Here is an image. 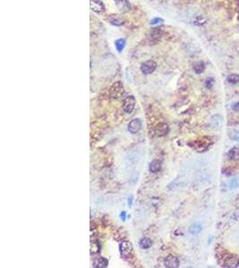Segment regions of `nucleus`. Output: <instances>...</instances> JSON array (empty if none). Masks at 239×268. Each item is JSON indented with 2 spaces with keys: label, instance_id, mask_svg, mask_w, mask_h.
Wrapping results in <instances>:
<instances>
[{
  "label": "nucleus",
  "instance_id": "obj_20",
  "mask_svg": "<svg viewBox=\"0 0 239 268\" xmlns=\"http://www.w3.org/2000/svg\"><path fill=\"white\" fill-rule=\"evenodd\" d=\"M204 70H205V65L203 62H197L194 65V71L196 73L200 74V73H203Z\"/></svg>",
  "mask_w": 239,
  "mask_h": 268
},
{
  "label": "nucleus",
  "instance_id": "obj_19",
  "mask_svg": "<svg viewBox=\"0 0 239 268\" xmlns=\"http://www.w3.org/2000/svg\"><path fill=\"white\" fill-rule=\"evenodd\" d=\"M139 245H140V247H141L142 248H144V249L149 248H151L152 245V239H150L149 238H143V239H142L140 240Z\"/></svg>",
  "mask_w": 239,
  "mask_h": 268
},
{
  "label": "nucleus",
  "instance_id": "obj_18",
  "mask_svg": "<svg viewBox=\"0 0 239 268\" xmlns=\"http://www.w3.org/2000/svg\"><path fill=\"white\" fill-rule=\"evenodd\" d=\"M228 157L232 161L239 159V148H233L228 152Z\"/></svg>",
  "mask_w": 239,
  "mask_h": 268
},
{
  "label": "nucleus",
  "instance_id": "obj_5",
  "mask_svg": "<svg viewBox=\"0 0 239 268\" xmlns=\"http://www.w3.org/2000/svg\"><path fill=\"white\" fill-rule=\"evenodd\" d=\"M90 8L92 12L99 15H102L106 10L105 5L101 0H90Z\"/></svg>",
  "mask_w": 239,
  "mask_h": 268
},
{
  "label": "nucleus",
  "instance_id": "obj_25",
  "mask_svg": "<svg viewBox=\"0 0 239 268\" xmlns=\"http://www.w3.org/2000/svg\"><path fill=\"white\" fill-rule=\"evenodd\" d=\"M204 22H205V20H204V19H203L202 17H198V18H196L195 20H194V23L195 25L200 26V25H203Z\"/></svg>",
  "mask_w": 239,
  "mask_h": 268
},
{
  "label": "nucleus",
  "instance_id": "obj_8",
  "mask_svg": "<svg viewBox=\"0 0 239 268\" xmlns=\"http://www.w3.org/2000/svg\"><path fill=\"white\" fill-rule=\"evenodd\" d=\"M168 131H169V127H168V125H167V123H159V124H158V125L155 127V129H154L155 134H156L157 136H159V137H162V136L167 135V133H168Z\"/></svg>",
  "mask_w": 239,
  "mask_h": 268
},
{
  "label": "nucleus",
  "instance_id": "obj_15",
  "mask_svg": "<svg viewBox=\"0 0 239 268\" xmlns=\"http://www.w3.org/2000/svg\"><path fill=\"white\" fill-rule=\"evenodd\" d=\"M202 231H203V227L199 224H194L189 227V232L191 234H194V235L199 234Z\"/></svg>",
  "mask_w": 239,
  "mask_h": 268
},
{
  "label": "nucleus",
  "instance_id": "obj_1",
  "mask_svg": "<svg viewBox=\"0 0 239 268\" xmlns=\"http://www.w3.org/2000/svg\"><path fill=\"white\" fill-rule=\"evenodd\" d=\"M167 36V31L163 27H154L147 34V40L150 44H157Z\"/></svg>",
  "mask_w": 239,
  "mask_h": 268
},
{
  "label": "nucleus",
  "instance_id": "obj_23",
  "mask_svg": "<svg viewBox=\"0 0 239 268\" xmlns=\"http://www.w3.org/2000/svg\"><path fill=\"white\" fill-rule=\"evenodd\" d=\"M163 22H164V20H163L162 18L156 17V18L152 19V21H151V24H152V25H157V24H160V23H162Z\"/></svg>",
  "mask_w": 239,
  "mask_h": 268
},
{
  "label": "nucleus",
  "instance_id": "obj_3",
  "mask_svg": "<svg viewBox=\"0 0 239 268\" xmlns=\"http://www.w3.org/2000/svg\"><path fill=\"white\" fill-rule=\"evenodd\" d=\"M120 253L125 258H132L134 257V247L130 241L124 240L119 245Z\"/></svg>",
  "mask_w": 239,
  "mask_h": 268
},
{
  "label": "nucleus",
  "instance_id": "obj_27",
  "mask_svg": "<svg viewBox=\"0 0 239 268\" xmlns=\"http://www.w3.org/2000/svg\"><path fill=\"white\" fill-rule=\"evenodd\" d=\"M234 139H235L236 141H239V130L235 133V135H234Z\"/></svg>",
  "mask_w": 239,
  "mask_h": 268
},
{
  "label": "nucleus",
  "instance_id": "obj_16",
  "mask_svg": "<svg viewBox=\"0 0 239 268\" xmlns=\"http://www.w3.org/2000/svg\"><path fill=\"white\" fill-rule=\"evenodd\" d=\"M101 249V247L99 241H94L91 243V255H96L100 253Z\"/></svg>",
  "mask_w": 239,
  "mask_h": 268
},
{
  "label": "nucleus",
  "instance_id": "obj_26",
  "mask_svg": "<svg viewBox=\"0 0 239 268\" xmlns=\"http://www.w3.org/2000/svg\"><path fill=\"white\" fill-rule=\"evenodd\" d=\"M232 109H233L234 111H236V112L239 111V103L238 102H236V103H234V104L232 105Z\"/></svg>",
  "mask_w": 239,
  "mask_h": 268
},
{
  "label": "nucleus",
  "instance_id": "obj_17",
  "mask_svg": "<svg viewBox=\"0 0 239 268\" xmlns=\"http://www.w3.org/2000/svg\"><path fill=\"white\" fill-rule=\"evenodd\" d=\"M115 47L118 53H121L125 47V39H118L115 41Z\"/></svg>",
  "mask_w": 239,
  "mask_h": 268
},
{
  "label": "nucleus",
  "instance_id": "obj_14",
  "mask_svg": "<svg viewBox=\"0 0 239 268\" xmlns=\"http://www.w3.org/2000/svg\"><path fill=\"white\" fill-rule=\"evenodd\" d=\"M161 168V163L159 160H153L152 163L150 164V172L152 173H158Z\"/></svg>",
  "mask_w": 239,
  "mask_h": 268
},
{
  "label": "nucleus",
  "instance_id": "obj_22",
  "mask_svg": "<svg viewBox=\"0 0 239 268\" xmlns=\"http://www.w3.org/2000/svg\"><path fill=\"white\" fill-rule=\"evenodd\" d=\"M228 187L230 189H235L239 188V179L237 178H234L229 181L228 182Z\"/></svg>",
  "mask_w": 239,
  "mask_h": 268
},
{
  "label": "nucleus",
  "instance_id": "obj_28",
  "mask_svg": "<svg viewBox=\"0 0 239 268\" xmlns=\"http://www.w3.org/2000/svg\"><path fill=\"white\" fill-rule=\"evenodd\" d=\"M125 216H126V214H125V212H122L121 214H120V218L123 220V221H125Z\"/></svg>",
  "mask_w": 239,
  "mask_h": 268
},
{
  "label": "nucleus",
  "instance_id": "obj_9",
  "mask_svg": "<svg viewBox=\"0 0 239 268\" xmlns=\"http://www.w3.org/2000/svg\"><path fill=\"white\" fill-rule=\"evenodd\" d=\"M128 130L130 131L131 133L134 134V133H137L139 130L142 129V122L140 119H133L131 121L128 126Z\"/></svg>",
  "mask_w": 239,
  "mask_h": 268
},
{
  "label": "nucleus",
  "instance_id": "obj_10",
  "mask_svg": "<svg viewBox=\"0 0 239 268\" xmlns=\"http://www.w3.org/2000/svg\"><path fill=\"white\" fill-rule=\"evenodd\" d=\"M116 5L122 13L129 12L132 9V5L128 0H116Z\"/></svg>",
  "mask_w": 239,
  "mask_h": 268
},
{
  "label": "nucleus",
  "instance_id": "obj_13",
  "mask_svg": "<svg viewBox=\"0 0 239 268\" xmlns=\"http://www.w3.org/2000/svg\"><path fill=\"white\" fill-rule=\"evenodd\" d=\"M108 266H109V261L105 257H98L92 263V266L95 268H105L108 267Z\"/></svg>",
  "mask_w": 239,
  "mask_h": 268
},
{
  "label": "nucleus",
  "instance_id": "obj_4",
  "mask_svg": "<svg viewBox=\"0 0 239 268\" xmlns=\"http://www.w3.org/2000/svg\"><path fill=\"white\" fill-rule=\"evenodd\" d=\"M157 68V64L153 60H147L141 65V71L143 74H151Z\"/></svg>",
  "mask_w": 239,
  "mask_h": 268
},
{
  "label": "nucleus",
  "instance_id": "obj_7",
  "mask_svg": "<svg viewBox=\"0 0 239 268\" xmlns=\"http://www.w3.org/2000/svg\"><path fill=\"white\" fill-rule=\"evenodd\" d=\"M106 20L110 24H112L114 26H117V27L124 25V22H125L122 16L118 15H115V14H110V15H107L106 16Z\"/></svg>",
  "mask_w": 239,
  "mask_h": 268
},
{
  "label": "nucleus",
  "instance_id": "obj_11",
  "mask_svg": "<svg viewBox=\"0 0 239 268\" xmlns=\"http://www.w3.org/2000/svg\"><path fill=\"white\" fill-rule=\"evenodd\" d=\"M165 266L168 268H176L179 266V260L174 256H168L164 261Z\"/></svg>",
  "mask_w": 239,
  "mask_h": 268
},
{
  "label": "nucleus",
  "instance_id": "obj_29",
  "mask_svg": "<svg viewBox=\"0 0 239 268\" xmlns=\"http://www.w3.org/2000/svg\"><path fill=\"white\" fill-rule=\"evenodd\" d=\"M132 204H133V197L130 196V197L128 198V206L132 207Z\"/></svg>",
  "mask_w": 239,
  "mask_h": 268
},
{
  "label": "nucleus",
  "instance_id": "obj_6",
  "mask_svg": "<svg viewBox=\"0 0 239 268\" xmlns=\"http://www.w3.org/2000/svg\"><path fill=\"white\" fill-rule=\"evenodd\" d=\"M135 107V98L134 96H128L127 98H124L123 102V109L124 111L127 114H130L133 112Z\"/></svg>",
  "mask_w": 239,
  "mask_h": 268
},
{
  "label": "nucleus",
  "instance_id": "obj_24",
  "mask_svg": "<svg viewBox=\"0 0 239 268\" xmlns=\"http://www.w3.org/2000/svg\"><path fill=\"white\" fill-rule=\"evenodd\" d=\"M205 85L207 88H211L214 85V79L213 78H208L205 81Z\"/></svg>",
  "mask_w": 239,
  "mask_h": 268
},
{
  "label": "nucleus",
  "instance_id": "obj_12",
  "mask_svg": "<svg viewBox=\"0 0 239 268\" xmlns=\"http://www.w3.org/2000/svg\"><path fill=\"white\" fill-rule=\"evenodd\" d=\"M224 263L225 266H227L228 267H237L239 266V259L237 257L229 256V257H226Z\"/></svg>",
  "mask_w": 239,
  "mask_h": 268
},
{
  "label": "nucleus",
  "instance_id": "obj_2",
  "mask_svg": "<svg viewBox=\"0 0 239 268\" xmlns=\"http://www.w3.org/2000/svg\"><path fill=\"white\" fill-rule=\"evenodd\" d=\"M124 89L121 81H116L115 83L112 84L109 89V97L111 99H118L123 96Z\"/></svg>",
  "mask_w": 239,
  "mask_h": 268
},
{
  "label": "nucleus",
  "instance_id": "obj_21",
  "mask_svg": "<svg viewBox=\"0 0 239 268\" xmlns=\"http://www.w3.org/2000/svg\"><path fill=\"white\" fill-rule=\"evenodd\" d=\"M227 81L230 82L232 84H236L239 81V75L236 73H232L230 75L227 76Z\"/></svg>",
  "mask_w": 239,
  "mask_h": 268
}]
</instances>
